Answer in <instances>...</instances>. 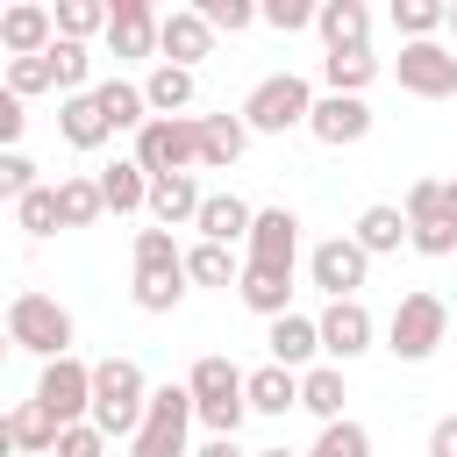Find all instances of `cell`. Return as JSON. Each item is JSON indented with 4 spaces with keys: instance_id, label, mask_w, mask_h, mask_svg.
I'll list each match as a JSON object with an SVG mask.
<instances>
[{
    "instance_id": "cell-15",
    "label": "cell",
    "mask_w": 457,
    "mask_h": 457,
    "mask_svg": "<svg viewBox=\"0 0 457 457\" xmlns=\"http://www.w3.org/2000/svg\"><path fill=\"white\" fill-rule=\"evenodd\" d=\"M50 43H57V14H50L43 0L0 7V50H7V57H43Z\"/></svg>"
},
{
    "instance_id": "cell-31",
    "label": "cell",
    "mask_w": 457,
    "mask_h": 457,
    "mask_svg": "<svg viewBox=\"0 0 457 457\" xmlns=\"http://www.w3.org/2000/svg\"><path fill=\"white\" fill-rule=\"evenodd\" d=\"M93 100H100V114H107V129H143L150 121V107H143V86H129V79H100L93 86Z\"/></svg>"
},
{
    "instance_id": "cell-16",
    "label": "cell",
    "mask_w": 457,
    "mask_h": 457,
    "mask_svg": "<svg viewBox=\"0 0 457 457\" xmlns=\"http://www.w3.org/2000/svg\"><path fill=\"white\" fill-rule=\"evenodd\" d=\"M157 7L150 0H114V14H107V50L114 57H157Z\"/></svg>"
},
{
    "instance_id": "cell-29",
    "label": "cell",
    "mask_w": 457,
    "mask_h": 457,
    "mask_svg": "<svg viewBox=\"0 0 457 457\" xmlns=\"http://www.w3.org/2000/svg\"><path fill=\"white\" fill-rule=\"evenodd\" d=\"M371 79H378V57H371V50H328V57H321V86H328V93L364 100Z\"/></svg>"
},
{
    "instance_id": "cell-55",
    "label": "cell",
    "mask_w": 457,
    "mask_h": 457,
    "mask_svg": "<svg viewBox=\"0 0 457 457\" xmlns=\"http://www.w3.org/2000/svg\"><path fill=\"white\" fill-rule=\"evenodd\" d=\"M7 350H14V343H7V328H0V364H7Z\"/></svg>"
},
{
    "instance_id": "cell-7",
    "label": "cell",
    "mask_w": 457,
    "mask_h": 457,
    "mask_svg": "<svg viewBox=\"0 0 457 457\" xmlns=\"http://www.w3.org/2000/svg\"><path fill=\"white\" fill-rule=\"evenodd\" d=\"M186 428H193V393H186V378L179 386L164 378V386H150V407H143V428H136L129 457H193Z\"/></svg>"
},
{
    "instance_id": "cell-6",
    "label": "cell",
    "mask_w": 457,
    "mask_h": 457,
    "mask_svg": "<svg viewBox=\"0 0 457 457\" xmlns=\"http://www.w3.org/2000/svg\"><path fill=\"white\" fill-rule=\"evenodd\" d=\"M443 336H450L443 293H400V307H393V321H386V350H393L400 364H421V357L443 350Z\"/></svg>"
},
{
    "instance_id": "cell-48",
    "label": "cell",
    "mask_w": 457,
    "mask_h": 457,
    "mask_svg": "<svg viewBox=\"0 0 457 457\" xmlns=\"http://www.w3.org/2000/svg\"><path fill=\"white\" fill-rule=\"evenodd\" d=\"M21 129H29V114H21V100L7 93V79H0V150H14L21 143Z\"/></svg>"
},
{
    "instance_id": "cell-25",
    "label": "cell",
    "mask_w": 457,
    "mask_h": 457,
    "mask_svg": "<svg viewBox=\"0 0 457 457\" xmlns=\"http://www.w3.org/2000/svg\"><path fill=\"white\" fill-rule=\"evenodd\" d=\"M343 400H350V386H343V364H307L300 371V407L328 428V421H343Z\"/></svg>"
},
{
    "instance_id": "cell-12",
    "label": "cell",
    "mask_w": 457,
    "mask_h": 457,
    "mask_svg": "<svg viewBox=\"0 0 457 457\" xmlns=\"http://www.w3.org/2000/svg\"><path fill=\"white\" fill-rule=\"evenodd\" d=\"M293 257H300V214H293V207H257V221H250V243H243V264L293 271Z\"/></svg>"
},
{
    "instance_id": "cell-50",
    "label": "cell",
    "mask_w": 457,
    "mask_h": 457,
    "mask_svg": "<svg viewBox=\"0 0 457 457\" xmlns=\"http://www.w3.org/2000/svg\"><path fill=\"white\" fill-rule=\"evenodd\" d=\"M193 457H250V450H243V443H236V436H207V443H200V450H193Z\"/></svg>"
},
{
    "instance_id": "cell-38",
    "label": "cell",
    "mask_w": 457,
    "mask_h": 457,
    "mask_svg": "<svg viewBox=\"0 0 457 457\" xmlns=\"http://www.w3.org/2000/svg\"><path fill=\"white\" fill-rule=\"evenodd\" d=\"M129 264H136V271H186V250L171 243V228H136Z\"/></svg>"
},
{
    "instance_id": "cell-51",
    "label": "cell",
    "mask_w": 457,
    "mask_h": 457,
    "mask_svg": "<svg viewBox=\"0 0 457 457\" xmlns=\"http://www.w3.org/2000/svg\"><path fill=\"white\" fill-rule=\"evenodd\" d=\"M0 457H21V443H14V421L0 414Z\"/></svg>"
},
{
    "instance_id": "cell-26",
    "label": "cell",
    "mask_w": 457,
    "mask_h": 457,
    "mask_svg": "<svg viewBox=\"0 0 457 457\" xmlns=\"http://www.w3.org/2000/svg\"><path fill=\"white\" fill-rule=\"evenodd\" d=\"M100 200H107V214H136V207H150V171H143L136 157H114V164L100 171Z\"/></svg>"
},
{
    "instance_id": "cell-41",
    "label": "cell",
    "mask_w": 457,
    "mask_h": 457,
    "mask_svg": "<svg viewBox=\"0 0 457 457\" xmlns=\"http://www.w3.org/2000/svg\"><path fill=\"white\" fill-rule=\"evenodd\" d=\"M193 7H200V21H207L214 36H243V29L257 21V7H250V0H193Z\"/></svg>"
},
{
    "instance_id": "cell-53",
    "label": "cell",
    "mask_w": 457,
    "mask_h": 457,
    "mask_svg": "<svg viewBox=\"0 0 457 457\" xmlns=\"http://www.w3.org/2000/svg\"><path fill=\"white\" fill-rule=\"evenodd\" d=\"M250 457H300V450H286V443H271V450H250Z\"/></svg>"
},
{
    "instance_id": "cell-22",
    "label": "cell",
    "mask_w": 457,
    "mask_h": 457,
    "mask_svg": "<svg viewBox=\"0 0 457 457\" xmlns=\"http://www.w3.org/2000/svg\"><path fill=\"white\" fill-rule=\"evenodd\" d=\"M236 300H243L250 314L278 321V314H293V271H264V264H243V278H236Z\"/></svg>"
},
{
    "instance_id": "cell-44",
    "label": "cell",
    "mask_w": 457,
    "mask_h": 457,
    "mask_svg": "<svg viewBox=\"0 0 457 457\" xmlns=\"http://www.w3.org/2000/svg\"><path fill=\"white\" fill-rule=\"evenodd\" d=\"M314 7H321V0H264L257 21H271L278 36H293V29H314Z\"/></svg>"
},
{
    "instance_id": "cell-14",
    "label": "cell",
    "mask_w": 457,
    "mask_h": 457,
    "mask_svg": "<svg viewBox=\"0 0 457 457\" xmlns=\"http://www.w3.org/2000/svg\"><path fill=\"white\" fill-rule=\"evenodd\" d=\"M200 57H214V29L200 21V7H171V14L157 21V64L193 71Z\"/></svg>"
},
{
    "instance_id": "cell-49",
    "label": "cell",
    "mask_w": 457,
    "mask_h": 457,
    "mask_svg": "<svg viewBox=\"0 0 457 457\" xmlns=\"http://www.w3.org/2000/svg\"><path fill=\"white\" fill-rule=\"evenodd\" d=\"M428 457H457V414H443V421L428 428Z\"/></svg>"
},
{
    "instance_id": "cell-40",
    "label": "cell",
    "mask_w": 457,
    "mask_h": 457,
    "mask_svg": "<svg viewBox=\"0 0 457 457\" xmlns=\"http://www.w3.org/2000/svg\"><path fill=\"white\" fill-rule=\"evenodd\" d=\"M393 29H400V43H436L443 0H393Z\"/></svg>"
},
{
    "instance_id": "cell-35",
    "label": "cell",
    "mask_w": 457,
    "mask_h": 457,
    "mask_svg": "<svg viewBox=\"0 0 457 457\" xmlns=\"http://www.w3.org/2000/svg\"><path fill=\"white\" fill-rule=\"evenodd\" d=\"M57 214H64V228H93V221L107 214L100 179H57Z\"/></svg>"
},
{
    "instance_id": "cell-13",
    "label": "cell",
    "mask_w": 457,
    "mask_h": 457,
    "mask_svg": "<svg viewBox=\"0 0 457 457\" xmlns=\"http://www.w3.org/2000/svg\"><path fill=\"white\" fill-rule=\"evenodd\" d=\"M307 136L328 143V150H350L371 136V107L350 100V93H314V114H307Z\"/></svg>"
},
{
    "instance_id": "cell-52",
    "label": "cell",
    "mask_w": 457,
    "mask_h": 457,
    "mask_svg": "<svg viewBox=\"0 0 457 457\" xmlns=\"http://www.w3.org/2000/svg\"><path fill=\"white\" fill-rule=\"evenodd\" d=\"M443 221L457 228V179H443Z\"/></svg>"
},
{
    "instance_id": "cell-45",
    "label": "cell",
    "mask_w": 457,
    "mask_h": 457,
    "mask_svg": "<svg viewBox=\"0 0 457 457\" xmlns=\"http://www.w3.org/2000/svg\"><path fill=\"white\" fill-rule=\"evenodd\" d=\"M400 214H407V228H414V221H436V214H443V179H414L407 200H400Z\"/></svg>"
},
{
    "instance_id": "cell-9",
    "label": "cell",
    "mask_w": 457,
    "mask_h": 457,
    "mask_svg": "<svg viewBox=\"0 0 457 457\" xmlns=\"http://www.w3.org/2000/svg\"><path fill=\"white\" fill-rule=\"evenodd\" d=\"M393 79H400V93H414V100H450V93H457V50H450V43H400Z\"/></svg>"
},
{
    "instance_id": "cell-54",
    "label": "cell",
    "mask_w": 457,
    "mask_h": 457,
    "mask_svg": "<svg viewBox=\"0 0 457 457\" xmlns=\"http://www.w3.org/2000/svg\"><path fill=\"white\" fill-rule=\"evenodd\" d=\"M443 29H450V36H457V0H450V7H443Z\"/></svg>"
},
{
    "instance_id": "cell-43",
    "label": "cell",
    "mask_w": 457,
    "mask_h": 457,
    "mask_svg": "<svg viewBox=\"0 0 457 457\" xmlns=\"http://www.w3.org/2000/svg\"><path fill=\"white\" fill-rule=\"evenodd\" d=\"M43 186V171H36V157H21V150H0V200L14 207L21 193H36Z\"/></svg>"
},
{
    "instance_id": "cell-24",
    "label": "cell",
    "mask_w": 457,
    "mask_h": 457,
    "mask_svg": "<svg viewBox=\"0 0 457 457\" xmlns=\"http://www.w3.org/2000/svg\"><path fill=\"white\" fill-rule=\"evenodd\" d=\"M350 243H357L364 257H386V250H400V243H407V214H400L393 200H371V207L357 214V228H350Z\"/></svg>"
},
{
    "instance_id": "cell-36",
    "label": "cell",
    "mask_w": 457,
    "mask_h": 457,
    "mask_svg": "<svg viewBox=\"0 0 457 457\" xmlns=\"http://www.w3.org/2000/svg\"><path fill=\"white\" fill-rule=\"evenodd\" d=\"M129 300H136L143 314H171V307L186 300V271H136V278H129Z\"/></svg>"
},
{
    "instance_id": "cell-27",
    "label": "cell",
    "mask_w": 457,
    "mask_h": 457,
    "mask_svg": "<svg viewBox=\"0 0 457 457\" xmlns=\"http://www.w3.org/2000/svg\"><path fill=\"white\" fill-rule=\"evenodd\" d=\"M57 129H64V143L71 150H100L114 129H107V114H100V100L93 93H71L64 107H57Z\"/></svg>"
},
{
    "instance_id": "cell-34",
    "label": "cell",
    "mask_w": 457,
    "mask_h": 457,
    "mask_svg": "<svg viewBox=\"0 0 457 457\" xmlns=\"http://www.w3.org/2000/svg\"><path fill=\"white\" fill-rule=\"evenodd\" d=\"M43 57H50V79H57L64 100H71V93H93V86H86V79H93V50H86V43H64V36H57Z\"/></svg>"
},
{
    "instance_id": "cell-5",
    "label": "cell",
    "mask_w": 457,
    "mask_h": 457,
    "mask_svg": "<svg viewBox=\"0 0 457 457\" xmlns=\"http://www.w3.org/2000/svg\"><path fill=\"white\" fill-rule=\"evenodd\" d=\"M150 179H179V171H193L200 164V121L193 114H150L143 129H136V150H129Z\"/></svg>"
},
{
    "instance_id": "cell-8",
    "label": "cell",
    "mask_w": 457,
    "mask_h": 457,
    "mask_svg": "<svg viewBox=\"0 0 457 457\" xmlns=\"http://www.w3.org/2000/svg\"><path fill=\"white\" fill-rule=\"evenodd\" d=\"M29 400H43L64 428L86 421V414H93V364H86L79 350H71V357H50V364L36 371V393H29Z\"/></svg>"
},
{
    "instance_id": "cell-18",
    "label": "cell",
    "mask_w": 457,
    "mask_h": 457,
    "mask_svg": "<svg viewBox=\"0 0 457 457\" xmlns=\"http://www.w3.org/2000/svg\"><path fill=\"white\" fill-rule=\"evenodd\" d=\"M314 36L328 50H371V7L364 0H321L314 7Z\"/></svg>"
},
{
    "instance_id": "cell-17",
    "label": "cell",
    "mask_w": 457,
    "mask_h": 457,
    "mask_svg": "<svg viewBox=\"0 0 457 457\" xmlns=\"http://www.w3.org/2000/svg\"><path fill=\"white\" fill-rule=\"evenodd\" d=\"M200 200H207L200 179L179 171V179H150V207L143 214H150V228H193L200 221Z\"/></svg>"
},
{
    "instance_id": "cell-10",
    "label": "cell",
    "mask_w": 457,
    "mask_h": 457,
    "mask_svg": "<svg viewBox=\"0 0 457 457\" xmlns=\"http://www.w3.org/2000/svg\"><path fill=\"white\" fill-rule=\"evenodd\" d=\"M307 278H314L328 300H357V286L371 278V257H364L350 236H328V243L307 250Z\"/></svg>"
},
{
    "instance_id": "cell-21",
    "label": "cell",
    "mask_w": 457,
    "mask_h": 457,
    "mask_svg": "<svg viewBox=\"0 0 457 457\" xmlns=\"http://www.w3.org/2000/svg\"><path fill=\"white\" fill-rule=\"evenodd\" d=\"M193 121H200V164H207V171H228V164L250 150V129H243V114H228V107H221V114H193Z\"/></svg>"
},
{
    "instance_id": "cell-19",
    "label": "cell",
    "mask_w": 457,
    "mask_h": 457,
    "mask_svg": "<svg viewBox=\"0 0 457 457\" xmlns=\"http://www.w3.org/2000/svg\"><path fill=\"white\" fill-rule=\"evenodd\" d=\"M250 221H257V207H250V200H236V193H207L193 228H200V243L236 250V243H250Z\"/></svg>"
},
{
    "instance_id": "cell-23",
    "label": "cell",
    "mask_w": 457,
    "mask_h": 457,
    "mask_svg": "<svg viewBox=\"0 0 457 457\" xmlns=\"http://www.w3.org/2000/svg\"><path fill=\"white\" fill-rule=\"evenodd\" d=\"M243 400H250V414H293L300 407V371L257 364V371H243Z\"/></svg>"
},
{
    "instance_id": "cell-28",
    "label": "cell",
    "mask_w": 457,
    "mask_h": 457,
    "mask_svg": "<svg viewBox=\"0 0 457 457\" xmlns=\"http://www.w3.org/2000/svg\"><path fill=\"white\" fill-rule=\"evenodd\" d=\"M7 421H14V443H21V457H50V450H57V436H64V421H57L43 400H21V407H7Z\"/></svg>"
},
{
    "instance_id": "cell-37",
    "label": "cell",
    "mask_w": 457,
    "mask_h": 457,
    "mask_svg": "<svg viewBox=\"0 0 457 457\" xmlns=\"http://www.w3.org/2000/svg\"><path fill=\"white\" fill-rule=\"evenodd\" d=\"M14 221H21V236H36V243L57 236V228H64V214H57V186L43 179L36 193H21V200H14Z\"/></svg>"
},
{
    "instance_id": "cell-3",
    "label": "cell",
    "mask_w": 457,
    "mask_h": 457,
    "mask_svg": "<svg viewBox=\"0 0 457 457\" xmlns=\"http://www.w3.org/2000/svg\"><path fill=\"white\" fill-rule=\"evenodd\" d=\"M7 343L14 350H29V357H71V307L57 300V293H14L7 300Z\"/></svg>"
},
{
    "instance_id": "cell-33",
    "label": "cell",
    "mask_w": 457,
    "mask_h": 457,
    "mask_svg": "<svg viewBox=\"0 0 457 457\" xmlns=\"http://www.w3.org/2000/svg\"><path fill=\"white\" fill-rule=\"evenodd\" d=\"M50 14H57V36H64V43H93V36H107L114 0H57Z\"/></svg>"
},
{
    "instance_id": "cell-42",
    "label": "cell",
    "mask_w": 457,
    "mask_h": 457,
    "mask_svg": "<svg viewBox=\"0 0 457 457\" xmlns=\"http://www.w3.org/2000/svg\"><path fill=\"white\" fill-rule=\"evenodd\" d=\"M57 79H50V57H7V93L14 100H36V93H50Z\"/></svg>"
},
{
    "instance_id": "cell-1",
    "label": "cell",
    "mask_w": 457,
    "mask_h": 457,
    "mask_svg": "<svg viewBox=\"0 0 457 457\" xmlns=\"http://www.w3.org/2000/svg\"><path fill=\"white\" fill-rule=\"evenodd\" d=\"M143 407H150L143 364H136V357H100V364H93V414H86V421H93L107 443H136Z\"/></svg>"
},
{
    "instance_id": "cell-20",
    "label": "cell",
    "mask_w": 457,
    "mask_h": 457,
    "mask_svg": "<svg viewBox=\"0 0 457 457\" xmlns=\"http://www.w3.org/2000/svg\"><path fill=\"white\" fill-rule=\"evenodd\" d=\"M264 350H271V364L307 371V364L321 357V328H314V314H278V321L264 328Z\"/></svg>"
},
{
    "instance_id": "cell-30",
    "label": "cell",
    "mask_w": 457,
    "mask_h": 457,
    "mask_svg": "<svg viewBox=\"0 0 457 457\" xmlns=\"http://www.w3.org/2000/svg\"><path fill=\"white\" fill-rule=\"evenodd\" d=\"M143 107H150V114H186V107H193V71H179V64H150V79H143Z\"/></svg>"
},
{
    "instance_id": "cell-4",
    "label": "cell",
    "mask_w": 457,
    "mask_h": 457,
    "mask_svg": "<svg viewBox=\"0 0 457 457\" xmlns=\"http://www.w3.org/2000/svg\"><path fill=\"white\" fill-rule=\"evenodd\" d=\"M307 114H314V86H307L300 71H271V79H257L250 100H243V129H250V136L307 129Z\"/></svg>"
},
{
    "instance_id": "cell-39",
    "label": "cell",
    "mask_w": 457,
    "mask_h": 457,
    "mask_svg": "<svg viewBox=\"0 0 457 457\" xmlns=\"http://www.w3.org/2000/svg\"><path fill=\"white\" fill-rule=\"evenodd\" d=\"M300 457H371V428L364 421H328L321 436H314V450H300Z\"/></svg>"
},
{
    "instance_id": "cell-46",
    "label": "cell",
    "mask_w": 457,
    "mask_h": 457,
    "mask_svg": "<svg viewBox=\"0 0 457 457\" xmlns=\"http://www.w3.org/2000/svg\"><path fill=\"white\" fill-rule=\"evenodd\" d=\"M407 243H414L421 257H457V228H450L443 214H436V221H414V228H407Z\"/></svg>"
},
{
    "instance_id": "cell-47",
    "label": "cell",
    "mask_w": 457,
    "mask_h": 457,
    "mask_svg": "<svg viewBox=\"0 0 457 457\" xmlns=\"http://www.w3.org/2000/svg\"><path fill=\"white\" fill-rule=\"evenodd\" d=\"M50 457H107V436L93 428V421H71L64 436H57V450Z\"/></svg>"
},
{
    "instance_id": "cell-11",
    "label": "cell",
    "mask_w": 457,
    "mask_h": 457,
    "mask_svg": "<svg viewBox=\"0 0 457 457\" xmlns=\"http://www.w3.org/2000/svg\"><path fill=\"white\" fill-rule=\"evenodd\" d=\"M314 328H321V357H328V364L364 357V350H371V336H378V321H371V307H364V300H328V307L314 314Z\"/></svg>"
},
{
    "instance_id": "cell-32",
    "label": "cell",
    "mask_w": 457,
    "mask_h": 457,
    "mask_svg": "<svg viewBox=\"0 0 457 457\" xmlns=\"http://www.w3.org/2000/svg\"><path fill=\"white\" fill-rule=\"evenodd\" d=\"M236 278H243V257L236 250H221V243H193L186 250V286H221L228 293Z\"/></svg>"
},
{
    "instance_id": "cell-2",
    "label": "cell",
    "mask_w": 457,
    "mask_h": 457,
    "mask_svg": "<svg viewBox=\"0 0 457 457\" xmlns=\"http://www.w3.org/2000/svg\"><path fill=\"white\" fill-rule=\"evenodd\" d=\"M186 393H193V421H207V436H236V428L250 421V400H243V371H236L221 350L193 357V371H186Z\"/></svg>"
}]
</instances>
